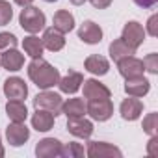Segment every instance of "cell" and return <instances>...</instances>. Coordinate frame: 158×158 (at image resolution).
I'll use <instances>...</instances> for the list:
<instances>
[{
  "instance_id": "cell-7",
  "label": "cell",
  "mask_w": 158,
  "mask_h": 158,
  "mask_svg": "<svg viewBox=\"0 0 158 158\" xmlns=\"http://www.w3.org/2000/svg\"><path fill=\"white\" fill-rule=\"evenodd\" d=\"M117 63V71L119 74L128 80V78H136V76H143L145 73V67H143V61L136 56H127V58H121Z\"/></svg>"
},
{
  "instance_id": "cell-22",
  "label": "cell",
  "mask_w": 158,
  "mask_h": 158,
  "mask_svg": "<svg viewBox=\"0 0 158 158\" xmlns=\"http://www.w3.org/2000/svg\"><path fill=\"white\" fill-rule=\"evenodd\" d=\"M6 114L10 117V121L13 123H24L28 117V108L23 101H8L6 104Z\"/></svg>"
},
{
  "instance_id": "cell-23",
  "label": "cell",
  "mask_w": 158,
  "mask_h": 158,
  "mask_svg": "<svg viewBox=\"0 0 158 158\" xmlns=\"http://www.w3.org/2000/svg\"><path fill=\"white\" fill-rule=\"evenodd\" d=\"M108 54H110V58H112L114 61H119L121 58L134 56L136 50H134L132 47H128V45L119 37V39H114V41L110 43V47H108Z\"/></svg>"
},
{
  "instance_id": "cell-6",
  "label": "cell",
  "mask_w": 158,
  "mask_h": 158,
  "mask_svg": "<svg viewBox=\"0 0 158 158\" xmlns=\"http://www.w3.org/2000/svg\"><path fill=\"white\" fill-rule=\"evenodd\" d=\"M86 154L89 158H114V156L121 158L123 151L112 143H106V141H88Z\"/></svg>"
},
{
  "instance_id": "cell-21",
  "label": "cell",
  "mask_w": 158,
  "mask_h": 158,
  "mask_svg": "<svg viewBox=\"0 0 158 158\" xmlns=\"http://www.w3.org/2000/svg\"><path fill=\"white\" fill-rule=\"evenodd\" d=\"M52 26L56 30H60L61 34H69L74 30V17L71 11L67 10H58L52 17Z\"/></svg>"
},
{
  "instance_id": "cell-19",
  "label": "cell",
  "mask_w": 158,
  "mask_h": 158,
  "mask_svg": "<svg viewBox=\"0 0 158 158\" xmlns=\"http://www.w3.org/2000/svg\"><path fill=\"white\" fill-rule=\"evenodd\" d=\"M56 115L50 114L48 110H41L35 108V112L32 114V128H35L37 132H48L54 127Z\"/></svg>"
},
{
  "instance_id": "cell-13",
  "label": "cell",
  "mask_w": 158,
  "mask_h": 158,
  "mask_svg": "<svg viewBox=\"0 0 158 158\" xmlns=\"http://www.w3.org/2000/svg\"><path fill=\"white\" fill-rule=\"evenodd\" d=\"M78 39H82L86 45H97L102 41V28L93 21H84L78 28Z\"/></svg>"
},
{
  "instance_id": "cell-9",
  "label": "cell",
  "mask_w": 158,
  "mask_h": 158,
  "mask_svg": "<svg viewBox=\"0 0 158 158\" xmlns=\"http://www.w3.org/2000/svg\"><path fill=\"white\" fill-rule=\"evenodd\" d=\"M82 88H84L86 101H101V99H110L112 97L110 88H106L102 82L97 80V78H88V80H84Z\"/></svg>"
},
{
  "instance_id": "cell-36",
  "label": "cell",
  "mask_w": 158,
  "mask_h": 158,
  "mask_svg": "<svg viewBox=\"0 0 158 158\" xmlns=\"http://www.w3.org/2000/svg\"><path fill=\"white\" fill-rule=\"evenodd\" d=\"M69 2H71L73 6H82L84 2H88V0H69Z\"/></svg>"
},
{
  "instance_id": "cell-33",
  "label": "cell",
  "mask_w": 158,
  "mask_h": 158,
  "mask_svg": "<svg viewBox=\"0 0 158 158\" xmlns=\"http://www.w3.org/2000/svg\"><path fill=\"white\" fill-rule=\"evenodd\" d=\"M89 2H91V6H93L95 10H106V8L112 6L114 0H89Z\"/></svg>"
},
{
  "instance_id": "cell-11",
  "label": "cell",
  "mask_w": 158,
  "mask_h": 158,
  "mask_svg": "<svg viewBox=\"0 0 158 158\" xmlns=\"http://www.w3.org/2000/svg\"><path fill=\"white\" fill-rule=\"evenodd\" d=\"M67 130L74 138L88 139V138H91L95 128H93V123L82 115V117H67Z\"/></svg>"
},
{
  "instance_id": "cell-32",
  "label": "cell",
  "mask_w": 158,
  "mask_h": 158,
  "mask_svg": "<svg viewBox=\"0 0 158 158\" xmlns=\"http://www.w3.org/2000/svg\"><path fill=\"white\" fill-rule=\"evenodd\" d=\"M147 152H149L151 156H158V136H156V134L151 136V139H149V143H147Z\"/></svg>"
},
{
  "instance_id": "cell-26",
  "label": "cell",
  "mask_w": 158,
  "mask_h": 158,
  "mask_svg": "<svg viewBox=\"0 0 158 158\" xmlns=\"http://www.w3.org/2000/svg\"><path fill=\"white\" fill-rule=\"evenodd\" d=\"M86 151L82 143H76V141H69L61 147V156L63 158H84Z\"/></svg>"
},
{
  "instance_id": "cell-15",
  "label": "cell",
  "mask_w": 158,
  "mask_h": 158,
  "mask_svg": "<svg viewBox=\"0 0 158 158\" xmlns=\"http://www.w3.org/2000/svg\"><path fill=\"white\" fill-rule=\"evenodd\" d=\"M119 114H121V117H123L125 121H136V119H139L141 114H143V102H141L138 97H130V95H128V99H125V101L121 102Z\"/></svg>"
},
{
  "instance_id": "cell-34",
  "label": "cell",
  "mask_w": 158,
  "mask_h": 158,
  "mask_svg": "<svg viewBox=\"0 0 158 158\" xmlns=\"http://www.w3.org/2000/svg\"><path fill=\"white\" fill-rule=\"evenodd\" d=\"M134 4L143 8V10H149V8H154L158 4V0H134Z\"/></svg>"
},
{
  "instance_id": "cell-10",
  "label": "cell",
  "mask_w": 158,
  "mask_h": 158,
  "mask_svg": "<svg viewBox=\"0 0 158 158\" xmlns=\"http://www.w3.org/2000/svg\"><path fill=\"white\" fill-rule=\"evenodd\" d=\"M6 139L11 147H21L30 139V128L24 123H10L6 128Z\"/></svg>"
},
{
  "instance_id": "cell-1",
  "label": "cell",
  "mask_w": 158,
  "mask_h": 158,
  "mask_svg": "<svg viewBox=\"0 0 158 158\" xmlns=\"http://www.w3.org/2000/svg\"><path fill=\"white\" fill-rule=\"evenodd\" d=\"M28 78L39 89H50L60 82V71L43 58H32L28 63Z\"/></svg>"
},
{
  "instance_id": "cell-25",
  "label": "cell",
  "mask_w": 158,
  "mask_h": 158,
  "mask_svg": "<svg viewBox=\"0 0 158 158\" xmlns=\"http://www.w3.org/2000/svg\"><path fill=\"white\" fill-rule=\"evenodd\" d=\"M23 48H24V54H28L30 58H43V41L35 35V34H30L28 37L23 39Z\"/></svg>"
},
{
  "instance_id": "cell-38",
  "label": "cell",
  "mask_w": 158,
  "mask_h": 158,
  "mask_svg": "<svg viewBox=\"0 0 158 158\" xmlns=\"http://www.w3.org/2000/svg\"><path fill=\"white\" fill-rule=\"evenodd\" d=\"M45 2H48V4H50V2H58V0H45Z\"/></svg>"
},
{
  "instance_id": "cell-35",
  "label": "cell",
  "mask_w": 158,
  "mask_h": 158,
  "mask_svg": "<svg viewBox=\"0 0 158 158\" xmlns=\"http://www.w3.org/2000/svg\"><path fill=\"white\" fill-rule=\"evenodd\" d=\"M13 2H15L17 6H21V8H26V6H32L34 0H13Z\"/></svg>"
},
{
  "instance_id": "cell-39",
  "label": "cell",
  "mask_w": 158,
  "mask_h": 158,
  "mask_svg": "<svg viewBox=\"0 0 158 158\" xmlns=\"http://www.w3.org/2000/svg\"><path fill=\"white\" fill-rule=\"evenodd\" d=\"M0 67H2V65H0Z\"/></svg>"
},
{
  "instance_id": "cell-17",
  "label": "cell",
  "mask_w": 158,
  "mask_h": 158,
  "mask_svg": "<svg viewBox=\"0 0 158 158\" xmlns=\"http://www.w3.org/2000/svg\"><path fill=\"white\" fill-rule=\"evenodd\" d=\"M41 41H43V47H45L47 50H50V52H60V50L65 47V34H61L60 30H56L54 26H50V28H47V30L43 32Z\"/></svg>"
},
{
  "instance_id": "cell-12",
  "label": "cell",
  "mask_w": 158,
  "mask_h": 158,
  "mask_svg": "<svg viewBox=\"0 0 158 158\" xmlns=\"http://www.w3.org/2000/svg\"><path fill=\"white\" fill-rule=\"evenodd\" d=\"M63 143L56 138H43L35 145V156L37 158H58L61 156Z\"/></svg>"
},
{
  "instance_id": "cell-5",
  "label": "cell",
  "mask_w": 158,
  "mask_h": 158,
  "mask_svg": "<svg viewBox=\"0 0 158 158\" xmlns=\"http://www.w3.org/2000/svg\"><path fill=\"white\" fill-rule=\"evenodd\" d=\"M145 28L138 23V21H128L125 26H123V34H121V39L128 45V47H132L134 50H138L141 45H143V41H145Z\"/></svg>"
},
{
  "instance_id": "cell-8",
  "label": "cell",
  "mask_w": 158,
  "mask_h": 158,
  "mask_svg": "<svg viewBox=\"0 0 158 158\" xmlns=\"http://www.w3.org/2000/svg\"><path fill=\"white\" fill-rule=\"evenodd\" d=\"M4 95L8 101H24L28 97V86L23 78L10 76L4 80Z\"/></svg>"
},
{
  "instance_id": "cell-28",
  "label": "cell",
  "mask_w": 158,
  "mask_h": 158,
  "mask_svg": "<svg viewBox=\"0 0 158 158\" xmlns=\"http://www.w3.org/2000/svg\"><path fill=\"white\" fill-rule=\"evenodd\" d=\"M13 19V8L8 0H0V26L10 24Z\"/></svg>"
},
{
  "instance_id": "cell-27",
  "label": "cell",
  "mask_w": 158,
  "mask_h": 158,
  "mask_svg": "<svg viewBox=\"0 0 158 158\" xmlns=\"http://www.w3.org/2000/svg\"><path fill=\"white\" fill-rule=\"evenodd\" d=\"M143 132L149 134V136H154L158 132V114L156 112L147 114L143 117Z\"/></svg>"
},
{
  "instance_id": "cell-16",
  "label": "cell",
  "mask_w": 158,
  "mask_h": 158,
  "mask_svg": "<svg viewBox=\"0 0 158 158\" xmlns=\"http://www.w3.org/2000/svg\"><path fill=\"white\" fill-rule=\"evenodd\" d=\"M0 65L10 73H17L24 65V54H21L17 48H8L0 54Z\"/></svg>"
},
{
  "instance_id": "cell-37",
  "label": "cell",
  "mask_w": 158,
  "mask_h": 158,
  "mask_svg": "<svg viewBox=\"0 0 158 158\" xmlns=\"http://www.w3.org/2000/svg\"><path fill=\"white\" fill-rule=\"evenodd\" d=\"M4 156V147H2V138H0V158Z\"/></svg>"
},
{
  "instance_id": "cell-30",
  "label": "cell",
  "mask_w": 158,
  "mask_h": 158,
  "mask_svg": "<svg viewBox=\"0 0 158 158\" xmlns=\"http://www.w3.org/2000/svg\"><path fill=\"white\" fill-rule=\"evenodd\" d=\"M141 61H143V67H145L147 73H151V74H156L158 73V54L156 52H151Z\"/></svg>"
},
{
  "instance_id": "cell-14",
  "label": "cell",
  "mask_w": 158,
  "mask_h": 158,
  "mask_svg": "<svg viewBox=\"0 0 158 158\" xmlns=\"http://www.w3.org/2000/svg\"><path fill=\"white\" fill-rule=\"evenodd\" d=\"M82 82H84V74H82V73H78V71H69L65 76H60L58 88H60L61 93L74 95L78 89L82 88Z\"/></svg>"
},
{
  "instance_id": "cell-31",
  "label": "cell",
  "mask_w": 158,
  "mask_h": 158,
  "mask_svg": "<svg viewBox=\"0 0 158 158\" xmlns=\"http://www.w3.org/2000/svg\"><path fill=\"white\" fill-rule=\"evenodd\" d=\"M156 21H158V15H156V13H154V15H151V17H149V21H147V32H145V34H149L151 37H156V35H158Z\"/></svg>"
},
{
  "instance_id": "cell-24",
  "label": "cell",
  "mask_w": 158,
  "mask_h": 158,
  "mask_svg": "<svg viewBox=\"0 0 158 158\" xmlns=\"http://www.w3.org/2000/svg\"><path fill=\"white\" fill-rule=\"evenodd\" d=\"M61 114L65 117H82L86 115V102L82 99H67L61 104Z\"/></svg>"
},
{
  "instance_id": "cell-3",
  "label": "cell",
  "mask_w": 158,
  "mask_h": 158,
  "mask_svg": "<svg viewBox=\"0 0 158 158\" xmlns=\"http://www.w3.org/2000/svg\"><path fill=\"white\" fill-rule=\"evenodd\" d=\"M61 104H63V99L60 93H54L50 89H43L41 93L35 95L34 99V108H41V110H48L50 114L54 115H60L61 114Z\"/></svg>"
},
{
  "instance_id": "cell-2",
  "label": "cell",
  "mask_w": 158,
  "mask_h": 158,
  "mask_svg": "<svg viewBox=\"0 0 158 158\" xmlns=\"http://www.w3.org/2000/svg\"><path fill=\"white\" fill-rule=\"evenodd\" d=\"M19 24L28 34H39L47 24V17L39 8L26 6V8H23V11L19 15Z\"/></svg>"
},
{
  "instance_id": "cell-4",
  "label": "cell",
  "mask_w": 158,
  "mask_h": 158,
  "mask_svg": "<svg viewBox=\"0 0 158 158\" xmlns=\"http://www.w3.org/2000/svg\"><path fill=\"white\" fill-rule=\"evenodd\" d=\"M86 114L99 123L108 121L114 115V102L110 99H101V101H88L86 104Z\"/></svg>"
},
{
  "instance_id": "cell-18",
  "label": "cell",
  "mask_w": 158,
  "mask_h": 158,
  "mask_svg": "<svg viewBox=\"0 0 158 158\" xmlns=\"http://www.w3.org/2000/svg\"><path fill=\"white\" fill-rule=\"evenodd\" d=\"M151 91V82L147 80L145 76H136V78H128L125 84V93L130 97H145Z\"/></svg>"
},
{
  "instance_id": "cell-20",
  "label": "cell",
  "mask_w": 158,
  "mask_h": 158,
  "mask_svg": "<svg viewBox=\"0 0 158 158\" xmlns=\"http://www.w3.org/2000/svg\"><path fill=\"white\" fill-rule=\"evenodd\" d=\"M84 67H86V71H89L95 76H104L110 71V61L101 54H91V56L86 58Z\"/></svg>"
},
{
  "instance_id": "cell-29",
  "label": "cell",
  "mask_w": 158,
  "mask_h": 158,
  "mask_svg": "<svg viewBox=\"0 0 158 158\" xmlns=\"http://www.w3.org/2000/svg\"><path fill=\"white\" fill-rule=\"evenodd\" d=\"M17 45H19V41H17V37L13 34L0 32V52H4L8 48H17Z\"/></svg>"
}]
</instances>
